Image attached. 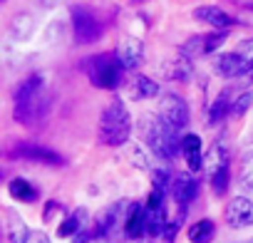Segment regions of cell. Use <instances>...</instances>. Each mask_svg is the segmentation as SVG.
<instances>
[{"label": "cell", "mask_w": 253, "mask_h": 243, "mask_svg": "<svg viewBox=\"0 0 253 243\" xmlns=\"http://www.w3.org/2000/svg\"><path fill=\"white\" fill-rule=\"evenodd\" d=\"M132 134V114L122 99H112L99 119V142L104 147H124Z\"/></svg>", "instance_id": "1"}, {"label": "cell", "mask_w": 253, "mask_h": 243, "mask_svg": "<svg viewBox=\"0 0 253 243\" xmlns=\"http://www.w3.org/2000/svg\"><path fill=\"white\" fill-rule=\"evenodd\" d=\"M139 129H142V137H144L147 147L159 159H171L181 149L179 132L167 124V122L162 119V114H144Z\"/></svg>", "instance_id": "2"}, {"label": "cell", "mask_w": 253, "mask_h": 243, "mask_svg": "<svg viewBox=\"0 0 253 243\" xmlns=\"http://www.w3.org/2000/svg\"><path fill=\"white\" fill-rule=\"evenodd\" d=\"M82 70L87 75V80L99 87V89H117L124 82V72L126 67L122 65V60L117 57V52H102V55H92L82 62Z\"/></svg>", "instance_id": "3"}, {"label": "cell", "mask_w": 253, "mask_h": 243, "mask_svg": "<svg viewBox=\"0 0 253 243\" xmlns=\"http://www.w3.org/2000/svg\"><path fill=\"white\" fill-rule=\"evenodd\" d=\"M204 171L211 181L213 194L223 196L231 181V162H228V152L221 144H213L206 154H204Z\"/></svg>", "instance_id": "4"}, {"label": "cell", "mask_w": 253, "mask_h": 243, "mask_svg": "<svg viewBox=\"0 0 253 243\" xmlns=\"http://www.w3.org/2000/svg\"><path fill=\"white\" fill-rule=\"evenodd\" d=\"M216 70L223 77H241L253 72V38L238 42L236 50L216 57Z\"/></svg>", "instance_id": "5"}, {"label": "cell", "mask_w": 253, "mask_h": 243, "mask_svg": "<svg viewBox=\"0 0 253 243\" xmlns=\"http://www.w3.org/2000/svg\"><path fill=\"white\" fill-rule=\"evenodd\" d=\"M72 33H75V42L80 45H92L102 38V23L97 20V15L89 8H72Z\"/></svg>", "instance_id": "6"}, {"label": "cell", "mask_w": 253, "mask_h": 243, "mask_svg": "<svg viewBox=\"0 0 253 243\" xmlns=\"http://www.w3.org/2000/svg\"><path fill=\"white\" fill-rule=\"evenodd\" d=\"M159 114L167 124L176 132H181L186 124H189V104L184 97L179 94H164L162 102H159Z\"/></svg>", "instance_id": "7"}, {"label": "cell", "mask_w": 253, "mask_h": 243, "mask_svg": "<svg viewBox=\"0 0 253 243\" xmlns=\"http://www.w3.org/2000/svg\"><path fill=\"white\" fill-rule=\"evenodd\" d=\"M226 42V33L216 30V33H206V35H194L181 45V55L186 57H206L213 55L221 45Z\"/></svg>", "instance_id": "8"}, {"label": "cell", "mask_w": 253, "mask_h": 243, "mask_svg": "<svg viewBox=\"0 0 253 243\" xmlns=\"http://www.w3.org/2000/svg\"><path fill=\"white\" fill-rule=\"evenodd\" d=\"M10 154L18 157V159H25V162H40V164H50V166H62L65 164V159L57 152H52L42 144H35V142H20L10 149Z\"/></svg>", "instance_id": "9"}, {"label": "cell", "mask_w": 253, "mask_h": 243, "mask_svg": "<svg viewBox=\"0 0 253 243\" xmlns=\"http://www.w3.org/2000/svg\"><path fill=\"white\" fill-rule=\"evenodd\" d=\"M223 218L231 228H248L253 226V201L246 199V196H236L228 201L226 211H223Z\"/></svg>", "instance_id": "10"}, {"label": "cell", "mask_w": 253, "mask_h": 243, "mask_svg": "<svg viewBox=\"0 0 253 243\" xmlns=\"http://www.w3.org/2000/svg\"><path fill=\"white\" fill-rule=\"evenodd\" d=\"M194 18L206 23V25H211V28H216V30H228L233 25H241V20H236L231 13H226L218 5H201V8L194 10Z\"/></svg>", "instance_id": "11"}, {"label": "cell", "mask_w": 253, "mask_h": 243, "mask_svg": "<svg viewBox=\"0 0 253 243\" xmlns=\"http://www.w3.org/2000/svg\"><path fill=\"white\" fill-rule=\"evenodd\" d=\"M126 241H139L147 233V211L139 203H129V211H126L124 226H122Z\"/></svg>", "instance_id": "12"}, {"label": "cell", "mask_w": 253, "mask_h": 243, "mask_svg": "<svg viewBox=\"0 0 253 243\" xmlns=\"http://www.w3.org/2000/svg\"><path fill=\"white\" fill-rule=\"evenodd\" d=\"M42 84H45L42 75H30L28 80H23L18 84V89H15V109H23V107L33 104L35 99H40L42 97Z\"/></svg>", "instance_id": "13"}, {"label": "cell", "mask_w": 253, "mask_h": 243, "mask_svg": "<svg viewBox=\"0 0 253 243\" xmlns=\"http://www.w3.org/2000/svg\"><path fill=\"white\" fill-rule=\"evenodd\" d=\"M171 191H174L176 203H179L181 208H186V206L199 196V179H194L191 174H179V176H174Z\"/></svg>", "instance_id": "14"}, {"label": "cell", "mask_w": 253, "mask_h": 243, "mask_svg": "<svg viewBox=\"0 0 253 243\" xmlns=\"http://www.w3.org/2000/svg\"><path fill=\"white\" fill-rule=\"evenodd\" d=\"M114 52H117V57L122 60V65H124L126 70L139 67L142 60H144V45H142V40H137V38H126V40H122L119 47H117Z\"/></svg>", "instance_id": "15"}, {"label": "cell", "mask_w": 253, "mask_h": 243, "mask_svg": "<svg viewBox=\"0 0 253 243\" xmlns=\"http://www.w3.org/2000/svg\"><path fill=\"white\" fill-rule=\"evenodd\" d=\"M181 154L189 164V171L204 169V152H201V137L199 134H186L181 139Z\"/></svg>", "instance_id": "16"}, {"label": "cell", "mask_w": 253, "mask_h": 243, "mask_svg": "<svg viewBox=\"0 0 253 243\" xmlns=\"http://www.w3.org/2000/svg\"><path fill=\"white\" fill-rule=\"evenodd\" d=\"M5 216H8V218H5V236H8V241H10V243H28L30 228L25 226L23 216H20L18 211H13V208H8Z\"/></svg>", "instance_id": "17"}, {"label": "cell", "mask_w": 253, "mask_h": 243, "mask_svg": "<svg viewBox=\"0 0 253 243\" xmlns=\"http://www.w3.org/2000/svg\"><path fill=\"white\" fill-rule=\"evenodd\" d=\"M119 216H122V203H112V206L97 218V231H94V236H112L114 228L119 226Z\"/></svg>", "instance_id": "18"}, {"label": "cell", "mask_w": 253, "mask_h": 243, "mask_svg": "<svg viewBox=\"0 0 253 243\" xmlns=\"http://www.w3.org/2000/svg\"><path fill=\"white\" fill-rule=\"evenodd\" d=\"M8 191H10V196L13 199H18V201H25V203H33L35 199H38V189L28 181V179H23V176H15V179H10V184H8Z\"/></svg>", "instance_id": "19"}, {"label": "cell", "mask_w": 253, "mask_h": 243, "mask_svg": "<svg viewBox=\"0 0 253 243\" xmlns=\"http://www.w3.org/2000/svg\"><path fill=\"white\" fill-rule=\"evenodd\" d=\"M164 77L167 80H181V82H186L189 77H191V62L186 60V55L184 57H176V60H169L167 65H164Z\"/></svg>", "instance_id": "20"}, {"label": "cell", "mask_w": 253, "mask_h": 243, "mask_svg": "<svg viewBox=\"0 0 253 243\" xmlns=\"http://www.w3.org/2000/svg\"><path fill=\"white\" fill-rule=\"evenodd\" d=\"M216 236V223L211 218H201L189 228V241L191 243H211Z\"/></svg>", "instance_id": "21"}, {"label": "cell", "mask_w": 253, "mask_h": 243, "mask_svg": "<svg viewBox=\"0 0 253 243\" xmlns=\"http://www.w3.org/2000/svg\"><path fill=\"white\" fill-rule=\"evenodd\" d=\"M228 97H231V92L226 89V92H221V94L216 97V102L211 104V109H209V124H211V127L218 124V122H223V119L231 114L233 99H228Z\"/></svg>", "instance_id": "22"}, {"label": "cell", "mask_w": 253, "mask_h": 243, "mask_svg": "<svg viewBox=\"0 0 253 243\" xmlns=\"http://www.w3.org/2000/svg\"><path fill=\"white\" fill-rule=\"evenodd\" d=\"M132 94L137 99H152V97L159 94V84L152 77H147V75H137L134 82H132Z\"/></svg>", "instance_id": "23"}, {"label": "cell", "mask_w": 253, "mask_h": 243, "mask_svg": "<svg viewBox=\"0 0 253 243\" xmlns=\"http://www.w3.org/2000/svg\"><path fill=\"white\" fill-rule=\"evenodd\" d=\"M84 218H87V211L84 208H80V211H75V213H70L60 226H57V233L62 236V238H70V236H77L80 231H82V226H84Z\"/></svg>", "instance_id": "24"}, {"label": "cell", "mask_w": 253, "mask_h": 243, "mask_svg": "<svg viewBox=\"0 0 253 243\" xmlns=\"http://www.w3.org/2000/svg\"><path fill=\"white\" fill-rule=\"evenodd\" d=\"M238 181L246 191H253V149H246L238 162Z\"/></svg>", "instance_id": "25"}, {"label": "cell", "mask_w": 253, "mask_h": 243, "mask_svg": "<svg viewBox=\"0 0 253 243\" xmlns=\"http://www.w3.org/2000/svg\"><path fill=\"white\" fill-rule=\"evenodd\" d=\"M251 107H253V89H248V92H243V94H238V97L233 99V104H231V117H243Z\"/></svg>", "instance_id": "26"}, {"label": "cell", "mask_w": 253, "mask_h": 243, "mask_svg": "<svg viewBox=\"0 0 253 243\" xmlns=\"http://www.w3.org/2000/svg\"><path fill=\"white\" fill-rule=\"evenodd\" d=\"M169 184H174V179H171V174H169L167 169H154V171H152V186L167 191Z\"/></svg>", "instance_id": "27"}, {"label": "cell", "mask_w": 253, "mask_h": 243, "mask_svg": "<svg viewBox=\"0 0 253 243\" xmlns=\"http://www.w3.org/2000/svg\"><path fill=\"white\" fill-rule=\"evenodd\" d=\"M55 211H60V213L65 211L60 201H50V203L45 206V221H55V218H52V216H55Z\"/></svg>", "instance_id": "28"}, {"label": "cell", "mask_w": 253, "mask_h": 243, "mask_svg": "<svg viewBox=\"0 0 253 243\" xmlns=\"http://www.w3.org/2000/svg\"><path fill=\"white\" fill-rule=\"evenodd\" d=\"M132 159H134V164H137V166H142V169H149V162L144 159V154H142L139 149H132Z\"/></svg>", "instance_id": "29"}, {"label": "cell", "mask_w": 253, "mask_h": 243, "mask_svg": "<svg viewBox=\"0 0 253 243\" xmlns=\"http://www.w3.org/2000/svg\"><path fill=\"white\" fill-rule=\"evenodd\" d=\"M28 243H50V238H47L45 233H40V231H30Z\"/></svg>", "instance_id": "30"}, {"label": "cell", "mask_w": 253, "mask_h": 243, "mask_svg": "<svg viewBox=\"0 0 253 243\" xmlns=\"http://www.w3.org/2000/svg\"><path fill=\"white\" fill-rule=\"evenodd\" d=\"M248 8H251V10H253V5H248Z\"/></svg>", "instance_id": "31"}, {"label": "cell", "mask_w": 253, "mask_h": 243, "mask_svg": "<svg viewBox=\"0 0 253 243\" xmlns=\"http://www.w3.org/2000/svg\"><path fill=\"white\" fill-rule=\"evenodd\" d=\"M251 75H253V72H251Z\"/></svg>", "instance_id": "32"}, {"label": "cell", "mask_w": 253, "mask_h": 243, "mask_svg": "<svg viewBox=\"0 0 253 243\" xmlns=\"http://www.w3.org/2000/svg\"><path fill=\"white\" fill-rule=\"evenodd\" d=\"M251 243H253V241H251Z\"/></svg>", "instance_id": "33"}]
</instances>
